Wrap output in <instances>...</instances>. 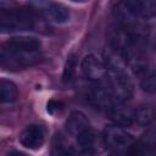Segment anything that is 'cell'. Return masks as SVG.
Masks as SVG:
<instances>
[{
	"mask_svg": "<svg viewBox=\"0 0 156 156\" xmlns=\"http://www.w3.org/2000/svg\"><path fill=\"white\" fill-rule=\"evenodd\" d=\"M41 44L34 37H13L0 49V62L7 69H22L41 60Z\"/></svg>",
	"mask_w": 156,
	"mask_h": 156,
	"instance_id": "6da1fadb",
	"label": "cell"
},
{
	"mask_svg": "<svg viewBox=\"0 0 156 156\" xmlns=\"http://www.w3.org/2000/svg\"><path fill=\"white\" fill-rule=\"evenodd\" d=\"M106 84L115 104H124L133 94V80L124 58L112 49L106 54Z\"/></svg>",
	"mask_w": 156,
	"mask_h": 156,
	"instance_id": "7a4b0ae2",
	"label": "cell"
},
{
	"mask_svg": "<svg viewBox=\"0 0 156 156\" xmlns=\"http://www.w3.org/2000/svg\"><path fill=\"white\" fill-rule=\"evenodd\" d=\"M35 26V16L26 9H2L0 13V28L2 33L30 30Z\"/></svg>",
	"mask_w": 156,
	"mask_h": 156,
	"instance_id": "3957f363",
	"label": "cell"
},
{
	"mask_svg": "<svg viewBox=\"0 0 156 156\" xmlns=\"http://www.w3.org/2000/svg\"><path fill=\"white\" fill-rule=\"evenodd\" d=\"M115 16L117 18V24L129 30L134 35L139 38H144L145 26L143 20L145 18L141 17L136 11H134L127 1H122L117 4L115 9Z\"/></svg>",
	"mask_w": 156,
	"mask_h": 156,
	"instance_id": "277c9868",
	"label": "cell"
},
{
	"mask_svg": "<svg viewBox=\"0 0 156 156\" xmlns=\"http://www.w3.org/2000/svg\"><path fill=\"white\" fill-rule=\"evenodd\" d=\"M102 140L106 149L115 154H124L134 144V138L118 124L106 127L102 132Z\"/></svg>",
	"mask_w": 156,
	"mask_h": 156,
	"instance_id": "5b68a950",
	"label": "cell"
},
{
	"mask_svg": "<svg viewBox=\"0 0 156 156\" xmlns=\"http://www.w3.org/2000/svg\"><path fill=\"white\" fill-rule=\"evenodd\" d=\"M33 10L46 20L57 24H63L69 21V10L55 0H29Z\"/></svg>",
	"mask_w": 156,
	"mask_h": 156,
	"instance_id": "8992f818",
	"label": "cell"
},
{
	"mask_svg": "<svg viewBox=\"0 0 156 156\" xmlns=\"http://www.w3.org/2000/svg\"><path fill=\"white\" fill-rule=\"evenodd\" d=\"M82 73L88 83H105L106 82V65L105 61L96 55H88L82 61Z\"/></svg>",
	"mask_w": 156,
	"mask_h": 156,
	"instance_id": "52a82bcc",
	"label": "cell"
},
{
	"mask_svg": "<svg viewBox=\"0 0 156 156\" xmlns=\"http://www.w3.org/2000/svg\"><path fill=\"white\" fill-rule=\"evenodd\" d=\"M18 140L23 147L30 149V150H37V149L41 147V145L44 144L45 130L39 124H30L22 130Z\"/></svg>",
	"mask_w": 156,
	"mask_h": 156,
	"instance_id": "ba28073f",
	"label": "cell"
},
{
	"mask_svg": "<svg viewBox=\"0 0 156 156\" xmlns=\"http://www.w3.org/2000/svg\"><path fill=\"white\" fill-rule=\"evenodd\" d=\"M74 139V149L76 152L79 154H94L96 146V135L91 126H87L82 128L73 135Z\"/></svg>",
	"mask_w": 156,
	"mask_h": 156,
	"instance_id": "9c48e42d",
	"label": "cell"
},
{
	"mask_svg": "<svg viewBox=\"0 0 156 156\" xmlns=\"http://www.w3.org/2000/svg\"><path fill=\"white\" fill-rule=\"evenodd\" d=\"M18 98V90L15 83L11 80H0V101L1 104H12Z\"/></svg>",
	"mask_w": 156,
	"mask_h": 156,
	"instance_id": "30bf717a",
	"label": "cell"
},
{
	"mask_svg": "<svg viewBox=\"0 0 156 156\" xmlns=\"http://www.w3.org/2000/svg\"><path fill=\"white\" fill-rule=\"evenodd\" d=\"M134 11H136L141 17L149 18L156 12V4L154 0H126Z\"/></svg>",
	"mask_w": 156,
	"mask_h": 156,
	"instance_id": "8fae6325",
	"label": "cell"
},
{
	"mask_svg": "<svg viewBox=\"0 0 156 156\" xmlns=\"http://www.w3.org/2000/svg\"><path fill=\"white\" fill-rule=\"evenodd\" d=\"M138 76L140 77V85H141L143 90H145L147 93H152L156 90V72H154L146 67Z\"/></svg>",
	"mask_w": 156,
	"mask_h": 156,
	"instance_id": "7c38bea8",
	"label": "cell"
},
{
	"mask_svg": "<svg viewBox=\"0 0 156 156\" xmlns=\"http://www.w3.org/2000/svg\"><path fill=\"white\" fill-rule=\"evenodd\" d=\"M152 119V110L147 106H140L133 110V121L134 124L145 126Z\"/></svg>",
	"mask_w": 156,
	"mask_h": 156,
	"instance_id": "4fadbf2b",
	"label": "cell"
},
{
	"mask_svg": "<svg viewBox=\"0 0 156 156\" xmlns=\"http://www.w3.org/2000/svg\"><path fill=\"white\" fill-rule=\"evenodd\" d=\"M74 68H76V58H74V56H69L67 62H66L65 72H63V78H65L66 82H71L72 80L74 71H76Z\"/></svg>",
	"mask_w": 156,
	"mask_h": 156,
	"instance_id": "5bb4252c",
	"label": "cell"
},
{
	"mask_svg": "<svg viewBox=\"0 0 156 156\" xmlns=\"http://www.w3.org/2000/svg\"><path fill=\"white\" fill-rule=\"evenodd\" d=\"M71 1H73V2H83L84 0H71Z\"/></svg>",
	"mask_w": 156,
	"mask_h": 156,
	"instance_id": "9a60e30c",
	"label": "cell"
}]
</instances>
